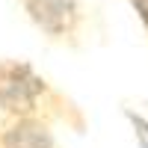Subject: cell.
Wrapping results in <instances>:
<instances>
[{
  "label": "cell",
  "instance_id": "1",
  "mask_svg": "<svg viewBox=\"0 0 148 148\" xmlns=\"http://www.w3.org/2000/svg\"><path fill=\"white\" fill-rule=\"evenodd\" d=\"M47 98H56L39 74L24 59H0V110L33 119L39 104H47Z\"/></svg>",
  "mask_w": 148,
  "mask_h": 148
},
{
  "label": "cell",
  "instance_id": "2",
  "mask_svg": "<svg viewBox=\"0 0 148 148\" xmlns=\"http://www.w3.org/2000/svg\"><path fill=\"white\" fill-rule=\"evenodd\" d=\"M18 3L51 42H77L86 21V9L77 0H18Z\"/></svg>",
  "mask_w": 148,
  "mask_h": 148
},
{
  "label": "cell",
  "instance_id": "3",
  "mask_svg": "<svg viewBox=\"0 0 148 148\" xmlns=\"http://www.w3.org/2000/svg\"><path fill=\"white\" fill-rule=\"evenodd\" d=\"M127 3L136 9V15H139L142 27H145V33H148V0H127Z\"/></svg>",
  "mask_w": 148,
  "mask_h": 148
}]
</instances>
